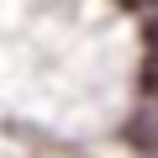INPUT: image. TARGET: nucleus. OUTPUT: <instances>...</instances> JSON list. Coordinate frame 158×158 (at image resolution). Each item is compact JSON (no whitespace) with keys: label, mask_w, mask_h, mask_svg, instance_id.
Segmentation results:
<instances>
[{"label":"nucleus","mask_w":158,"mask_h":158,"mask_svg":"<svg viewBox=\"0 0 158 158\" xmlns=\"http://www.w3.org/2000/svg\"><path fill=\"white\" fill-rule=\"evenodd\" d=\"M121 137H127V148H137V153H158V100H142V106L121 121Z\"/></svg>","instance_id":"f257e3e1"},{"label":"nucleus","mask_w":158,"mask_h":158,"mask_svg":"<svg viewBox=\"0 0 158 158\" xmlns=\"http://www.w3.org/2000/svg\"><path fill=\"white\" fill-rule=\"evenodd\" d=\"M137 95L158 100V53H142V63H137Z\"/></svg>","instance_id":"f03ea898"},{"label":"nucleus","mask_w":158,"mask_h":158,"mask_svg":"<svg viewBox=\"0 0 158 158\" xmlns=\"http://www.w3.org/2000/svg\"><path fill=\"white\" fill-rule=\"evenodd\" d=\"M142 48L148 53H158V6L148 11V21H142Z\"/></svg>","instance_id":"7ed1b4c3"},{"label":"nucleus","mask_w":158,"mask_h":158,"mask_svg":"<svg viewBox=\"0 0 158 158\" xmlns=\"http://www.w3.org/2000/svg\"><path fill=\"white\" fill-rule=\"evenodd\" d=\"M116 6H121V11H153L158 0H116Z\"/></svg>","instance_id":"20e7f679"},{"label":"nucleus","mask_w":158,"mask_h":158,"mask_svg":"<svg viewBox=\"0 0 158 158\" xmlns=\"http://www.w3.org/2000/svg\"><path fill=\"white\" fill-rule=\"evenodd\" d=\"M148 158H158V153H148Z\"/></svg>","instance_id":"39448f33"}]
</instances>
